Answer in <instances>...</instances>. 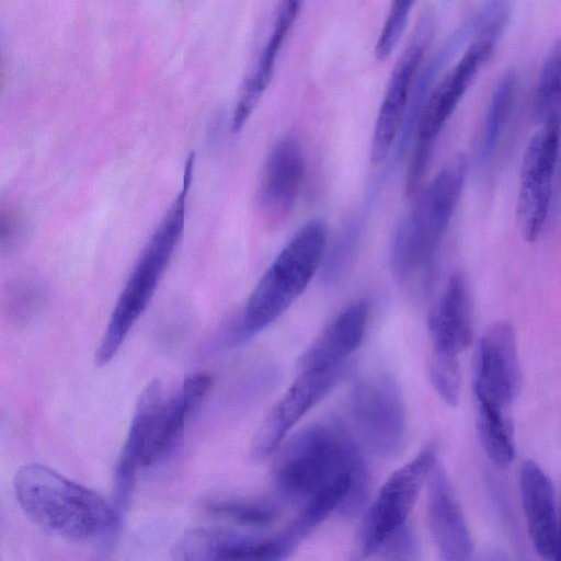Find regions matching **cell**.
<instances>
[{"label": "cell", "mask_w": 561, "mask_h": 561, "mask_svg": "<svg viewBox=\"0 0 561 561\" xmlns=\"http://www.w3.org/2000/svg\"><path fill=\"white\" fill-rule=\"evenodd\" d=\"M436 460V448L428 445L383 483L360 526L358 547L362 557L377 554L382 543L408 524L420 491Z\"/></svg>", "instance_id": "8"}, {"label": "cell", "mask_w": 561, "mask_h": 561, "mask_svg": "<svg viewBox=\"0 0 561 561\" xmlns=\"http://www.w3.org/2000/svg\"><path fill=\"white\" fill-rule=\"evenodd\" d=\"M534 106L541 123L561 116V36L553 43L542 64Z\"/></svg>", "instance_id": "24"}, {"label": "cell", "mask_w": 561, "mask_h": 561, "mask_svg": "<svg viewBox=\"0 0 561 561\" xmlns=\"http://www.w3.org/2000/svg\"><path fill=\"white\" fill-rule=\"evenodd\" d=\"M345 365L299 371L255 433L250 455L263 460L275 453L295 424L341 380Z\"/></svg>", "instance_id": "12"}, {"label": "cell", "mask_w": 561, "mask_h": 561, "mask_svg": "<svg viewBox=\"0 0 561 561\" xmlns=\"http://www.w3.org/2000/svg\"><path fill=\"white\" fill-rule=\"evenodd\" d=\"M427 369L430 380L438 396L450 407L460 399L461 376L457 355L432 350Z\"/></svg>", "instance_id": "26"}, {"label": "cell", "mask_w": 561, "mask_h": 561, "mask_svg": "<svg viewBox=\"0 0 561 561\" xmlns=\"http://www.w3.org/2000/svg\"><path fill=\"white\" fill-rule=\"evenodd\" d=\"M414 2L415 0H391L389 12L375 46V56L378 60L387 59L396 48L404 32Z\"/></svg>", "instance_id": "27"}, {"label": "cell", "mask_w": 561, "mask_h": 561, "mask_svg": "<svg viewBox=\"0 0 561 561\" xmlns=\"http://www.w3.org/2000/svg\"><path fill=\"white\" fill-rule=\"evenodd\" d=\"M556 560H561V511H560V518H559V524H558V547H557Z\"/></svg>", "instance_id": "30"}, {"label": "cell", "mask_w": 561, "mask_h": 561, "mask_svg": "<svg viewBox=\"0 0 561 561\" xmlns=\"http://www.w3.org/2000/svg\"><path fill=\"white\" fill-rule=\"evenodd\" d=\"M162 400V387L156 379L146 386L136 402L126 440L114 472L113 499L118 511L124 510L129 503L136 471L138 467H141L152 419Z\"/></svg>", "instance_id": "20"}, {"label": "cell", "mask_w": 561, "mask_h": 561, "mask_svg": "<svg viewBox=\"0 0 561 561\" xmlns=\"http://www.w3.org/2000/svg\"><path fill=\"white\" fill-rule=\"evenodd\" d=\"M474 399L477 428L484 453L494 465L506 468L515 456L513 426L506 409L481 397Z\"/></svg>", "instance_id": "22"}, {"label": "cell", "mask_w": 561, "mask_h": 561, "mask_svg": "<svg viewBox=\"0 0 561 561\" xmlns=\"http://www.w3.org/2000/svg\"><path fill=\"white\" fill-rule=\"evenodd\" d=\"M358 238L359 227L355 221L342 231L324 266L323 276L328 282H335L343 275L353 259Z\"/></svg>", "instance_id": "28"}, {"label": "cell", "mask_w": 561, "mask_h": 561, "mask_svg": "<svg viewBox=\"0 0 561 561\" xmlns=\"http://www.w3.org/2000/svg\"><path fill=\"white\" fill-rule=\"evenodd\" d=\"M522 385L514 328L506 321L491 324L481 336L474 364L473 393L504 409L516 399Z\"/></svg>", "instance_id": "13"}, {"label": "cell", "mask_w": 561, "mask_h": 561, "mask_svg": "<svg viewBox=\"0 0 561 561\" xmlns=\"http://www.w3.org/2000/svg\"><path fill=\"white\" fill-rule=\"evenodd\" d=\"M427 519L434 543L447 561L469 560L473 542L461 507L438 459L426 480Z\"/></svg>", "instance_id": "15"}, {"label": "cell", "mask_w": 561, "mask_h": 561, "mask_svg": "<svg viewBox=\"0 0 561 561\" xmlns=\"http://www.w3.org/2000/svg\"><path fill=\"white\" fill-rule=\"evenodd\" d=\"M328 228L316 218L308 221L266 268L230 333L241 344L276 321L306 290L327 248Z\"/></svg>", "instance_id": "4"}, {"label": "cell", "mask_w": 561, "mask_h": 561, "mask_svg": "<svg viewBox=\"0 0 561 561\" xmlns=\"http://www.w3.org/2000/svg\"><path fill=\"white\" fill-rule=\"evenodd\" d=\"M432 27L428 16H423L391 71L373 133L370 161L374 164L388 158L398 139L416 72L432 36Z\"/></svg>", "instance_id": "11"}, {"label": "cell", "mask_w": 561, "mask_h": 561, "mask_svg": "<svg viewBox=\"0 0 561 561\" xmlns=\"http://www.w3.org/2000/svg\"><path fill=\"white\" fill-rule=\"evenodd\" d=\"M306 174L300 144L293 137L276 141L265 161L259 186V207L265 225L278 229L290 216Z\"/></svg>", "instance_id": "14"}, {"label": "cell", "mask_w": 561, "mask_h": 561, "mask_svg": "<svg viewBox=\"0 0 561 561\" xmlns=\"http://www.w3.org/2000/svg\"><path fill=\"white\" fill-rule=\"evenodd\" d=\"M275 489L299 508L334 485L351 482L352 496L342 516L362 513L369 496L370 476L356 440L340 423L310 425L275 450Z\"/></svg>", "instance_id": "1"}, {"label": "cell", "mask_w": 561, "mask_h": 561, "mask_svg": "<svg viewBox=\"0 0 561 561\" xmlns=\"http://www.w3.org/2000/svg\"><path fill=\"white\" fill-rule=\"evenodd\" d=\"M428 331L433 348L457 355L472 341V302L466 278L454 273L428 316Z\"/></svg>", "instance_id": "19"}, {"label": "cell", "mask_w": 561, "mask_h": 561, "mask_svg": "<svg viewBox=\"0 0 561 561\" xmlns=\"http://www.w3.org/2000/svg\"><path fill=\"white\" fill-rule=\"evenodd\" d=\"M209 513L237 526L261 529L271 526L278 510L266 501L220 500L207 506Z\"/></svg>", "instance_id": "25"}, {"label": "cell", "mask_w": 561, "mask_h": 561, "mask_svg": "<svg viewBox=\"0 0 561 561\" xmlns=\"http://www.w3.org/2000/svg\"><path fill=\"white\" fill-rule=\"evenodd\" d=\"M519 491L534 549L540 558L556 560L559 518L554 489L548 474L533 460L522 465Z\"/></svg>", "instance_id": "17"}, {"label": "cell", "mask_w": 561, "mask_h": 561, "mask_svg": "<svg viewBox=\"0 0 561 561\" xmlns=\"http://www.w3.org/2000/svg\"><path fill=\"white\" fill-rule=\"evenodd\" d=\"M560 133L561 116L545 121L523 156L516 215L520 233L528 242L539 238L548 217Z\"/></svg>", "instance_id": "9"}, {"label": "cell", "mask_w": 561, "mask_h": 561, "mask_svg": "<svg viewBox=\"0 0 561 561\" xmlns=\"http://www.w3.org/2000/svg\"><path fill=\"white\" fill-rule=\"evenodd\" d=\"M420 553L417 536L408 524L393 533L377 552L380 558L390 560H415Z\"/></svg>", "instance_id": "29"}, {"label": "cell", "mask_w": 561, "mask_h": 561, "mask_svg": "<svg viewBox=\"0 0 561 561\" xmlns=\"http://www.w3.org/2000/svg\"><path fill=\"white\" fill-rule=\"evenodd\" d=\"M350 410L365 448L379 458L402 454L408 442L407 411L396 380L376 374L359 380L351 393Z\"/></svg>", "instance_id": "7"}, {"label": "cell", "mask_w": 561, "mask_h": 561, "mask_svg": "<svg viewBox=\"0 0 561 561\" xmlns=\"http://www.w3.org/2000/svg\"><path fill=\"white\" fill-rule=\"evenodd\" d=\"M466 172V158L458 154L436 174L398 229L391 265L400 283L417 286L431 275L459 202Z\"/></svg>", "instance_id": "5"}, {"label": "cell", "mask_w": 561, "mask_h": 561, "mask_svg": "<svg viewBox=\"0 0 561 561\" xmlns=\"http://www.w3.org/2000/svg\"><path fill=\"white\" fill-rule=\"evenodd\" d=\"M194 156L184 167L182 186L144 247L115 302L94 354L98 366L108 364L147 309L174 255L185 227Z\"/></svg>", "instance_id": "3"}, {"label": "cell", "mask_w": 561, "mask_h": 561, "mask_svg": "<svg viewBox=\"0 0 561 561\" xmlns=\"http://www.w3.org/2000/svg\"><path fill=\"white\" fill-rule=\"evenodd\" d=\"M211 385L210 375L196 373L185 378L174 396L162 400L152 419L141 467L154 465L173 449L186 421L206 398Z\"/></svg>", "instance_id": "16"}, {"label": "cell", "mask_w": 561, "mask_h": 561, "mask_svg": "<svg viewBox=\"0 0 561 561\" xmlns=\"http://www.w3.org/2000/svg\"><path fill=\"white\" fill-rule=\"evenodd\" d=\"M13 490L23 512L36 525L60 538L77 542L100 540L117 527L116 506L45 465L20 467Z\"/></svg>", "instance_id": "2"}, {"label": "cell", "mask_w": 561, "mask_h": 561, "mask_svg": "<svg viewBox=\"0 0 561 561\" xmlns=\"http://www.w3.org/2000/svg\"><path fill=\"white\" fill-rule=\"evenodd\" d=\"M495 48L492 43L472 37L457 65L427 94L414 133V148L405 180L408 196L419 188L438 135Z\"/></svg>", "instance_id": "6"}, {"label": "cell", "mask_w": 561, "mask_h": 561, "mask_svg": "<svg viewBox=\"0 0 561 561\" xmlns=\"http://www.w3.org/2000/svg\"><path fill=\"white\" fill-rule=\"evenodd\" d=\"M516 90V72L507 69L500 78L485 115L479 159L486 161L497 146L511 113Z\"/></svg>", "instance_id": "23"}, {"label": "cell", "mask_w": 561, "mask_h": 561, "mask_svg": "<svg viewBox=\"0 0 561 561\" xmlns=\"http://www.w3.org/2000/svg\"><path fill=\"white\" fill-rule=\"evenodd\" d=\"M297 547L286 529L261 536L231 528L197 527L175 541L171 554L181 561H274L286 559Z\"/></svg>", "instance_id": "10"}, {"label": "cell", "mask_w": 561, "mask_h": 561, "mask_svg": "<svg viewBox=\"0 0 561 561\" xmlns=\"http://www.w3.org/2000/svg\"><path fill=\"white\" fill-rule=\"evenodd\" d=\"M302 0H282L272 32L255 69L245 79L231 116V131L239 133L268 88L277 55L300 11Z\"/></svg>", "instance_id": "21"}, {"label": "cell", "mask_w": 561, "mask_h": 561, "mask_svg": "<svg viewBox=\"0 0 561 561\" xmlns=\"http://www.w3.org/2000/svg\"><path fill=\"white\" fill-rule=\"evenodd\" d=\"M368 317L369 306L365 300L344 308L300 355L298 371L345 365L363 342Z\"/></svg>", "instance_id": "18"}]
</instances>
